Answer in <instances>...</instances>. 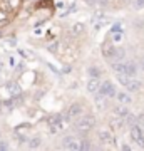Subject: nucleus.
Here are the masks:
<instances>
[{
  "mask_svg": "<svg viewBox=\"0 0 144 151\" xmlns=\"http://www.w3.org/2000/svg\"><path fill=\"white\" fill-rule=\"evenodd\" d=\"M94 126H96V118H94L92 114H82V116H79V119L75 121V128L79 131H82V133L91 131Z\"/></svg>",
  "mask_w": 144,
  "mask_h": 151,
  "instance_id": "f257e3e1",
  "label": "nucleus"
},
{
  "mask_svg": "<svg viewBox=\"0 0 144 151\" xmlns=\"http://www.w3.org/2000/svg\"><path fill=\"white\" fill-rule=\"evenodd\" d=\"M131 138H133V141L139 148H144V133L139 124H133L131 126Z\"/></svg>",
  "mask_w": 144,
  "mask_h": 151,
  "instance_id": "f03ea898",
  "label": "nucleus"
},
{
  "mask_svg": "<svg viewBox=\"0 0 144 151\" xmlns=\"http://www.w3.org/2000/svg\"><path fill=\"white\" fill-rule=\"evenodd\" d=\"M62 148L70 151H80V139H77L75 136H65L62 139Z\"/></svg>",
  "mask_w": 144,
  "mask_h": 151,
  "instance_id": "7ed1b4c3",
  "label": "nucleus"
},
{
  "mask_svg": "<svg viewBox=\"0 0 144 151\" xmlns=\"http://www.w3.org/2000/svg\"><path fill=\"white\" fill-rule=\"evenodd\" d=\"M99 92H101L102 96H106V97H112V96L117 94V92H116V86H114L111 81H104L102 82L101 87H99Z\"/></svg>",
  "mask_w": 144,
  "mask_h": 151,
  "instance_id": "20e7f679",
  "label": "nucleus"
},
{
  "mask_svg": "<svg viewBox=\"0 0 144 151\" xmlns=\"http://www.w3.org/2000/svg\"><path fill=\"white\" fill-rule=\"evenodd\" d=\"M101 52H102V55H104L106 59H114L116 47H114V44H111V42H104L102 47H101Z\"/></svg>",
  "mask_w": 144,
  "mask_h": 151,
  "instance_id": "39448f33",
  "label": "nucleus"
},
{
  "mask_svg": "<svg viewBox=\"0 0 144 151\" xmlns=\"http://www.w3.org/2000/svg\"><path fill=\"white\" fill-rule=\"evenodd\" d=\"M99 87H101V82H99V77H91L89 81H87V84H85V89H87V92H99Z\"/></svg>",
  "mask_w": 144,
  "mask_h": 151,
  "instance_id": "423d86ee",
  "label": "nucleus"
},
{
  "mask_svg": "<svg viewBox=\"0 0 144 151\" xmlns=\"http://www.w3.org/2000/svg\"><path fill=\"white\" fill-rule=\"evenodd\" d=\"M79 114H82V104H70L69 109H67V118H79Z\"/></svg>",
  "mask_w": 144,
  "mask_h": 151,
  "instance_id": "0eeeda50",
  "label": "nucleus"
},
{
  "mask_svg": "<svg viewBox=\"0 0 144 151\" xmlns=\"http://www.w3.org/2000/svg\"><path fill=\"white\" fill-rule=\"evenodd\" d=\"M141 86H143V82L138 81V79H134V77H129V81L126 82V89H128L129 92H136L141 89Z\"/></svg>",
  "mask_w": 144,
  "mask_h": 151,
  "instance_id": "6e6552de",
  "label": "nucleus"
},
{
  "mask_svg": "<svg viewBox=\"0 0 144 151\" xmlns=\"http://www.w3.org/2000/svg\"><path fill=\"white\" fill-rule=\"evenodd\" d=\"M97 138H99V141H101V143H104V145H109V143H112V141H114V138H112V134H111V131H107V129H101L99 133H97Z\"/></svg>",
  "mask_w": 144,
  "mask_h": 151,
  "instance_id": "1a4fd4ad",
  "label": "nucleus"
},
{
  "mask_svg": "<svg viewBox=\"0 0 144 151\" xmlns=\"http://www.w3.org/2000/svg\"><path fill=\"white\" fill-rule=\"evenodd\" d=\"M114 114H116V116H119V118H128L129 109L126 108V104H119V106H116V108H114Z\"/></svg>",
  "mask_w": 144,
  "mask_h": 151,
  "instance_id": "9d476101",
  "label": "nucleus"
},
{
  "mask_svg": "<svg viewBox=\"0 0 144 151\" xmlns=\"http://www.w3.org/2000/svg\"><path fill=\"white\" fill-rule=\"evenodd\" d=\"M109 126H111L114 131H119L121 128L124 126V121H123V118H119V116H116V118H112L111 121H109Z\"/></svg>",
  "mask_w": 144,
  "mask_h": 151,
  "instance_id": "9b49d317",
  "label": "nucleus"
},
{
  "mask_svg": "<svg viewBox=\"0 0 144 151\" xmlns=\"http://www.w3.org/2000/svg\"><path fill=\"white\" fill-rule=\"evenodd\" d=\"M112 70L116 72V74H126V62H121V60H117V62H112Z\"/></svg>",
  "mask_w": 144,
  "mask_h": 151,
  "instance_id": "f8f14e48",
  "label": "nucleus"
},
{
  "mask_svg": "<svg viewBox=\"0 0 144 151\" xmlns=\"http://www.w3.org/2000/svg\"><path fill=\"white\" fill-rule=\"evenodd\" d=\"M136 74H138V65L134 64V62H126V76L134 77Z\"/></svg>",
  "mask_w": 144,
  "mask_h": 151,
  "instance_id": "ddd939ff",
  "label": "nucleus"
},
{
  "mask_svg": "<svg viewBox=\"0 0 144 151\" xmlns=\"http://www.w3.org/2000/svg\"><path fill=\"white\" fill-rule=\"evenodd\" d=\"M116 97H117V101L121 104H131L133 103V99H131V96H129L128 92H117Z\"/></svg>",
  "mask_w": 144,
  "mask_h": 151,
  "instance_id": "4468645a",
  "label": "nucleus"
},
{
  "mask_svg": "<svg viewBox=\"0 0 144 151\" xmlns=\"http://www.w3.org/2000/svg\"><path fill=\"white\" fill-rule=\"evenodd\" d=\"M72 34H74V35H82V34H85V25L82 22L74 24V25H72Z\"/></svg>",
  "mask_w": 144,
  "mask_h": 151,
  "instance_id": "2eb2a0df",
  "label": "nucleus"
},
{
  "mask_svg": "<svg viewBox=\"0 0 144 151\" xmlns=\"http://www.w3.org/2000/svg\"><path fill=\"white\" fill-rule=\"evenodd\" d=\"M7 91L10 92L12 96H19L22 92V89L19 87V84H15V82H9V84H7Z\"/></svg>",
  "mask_w": 144,
  "mask_h": 151,
  "instance_id": "dca6fc26",
  "label": "nucleus"
},
{
  "mask_svg": "<svg viewBox=\"0 0 144 151\" xmlns=\"http://www.w3.org/2000/svg\"><path fill=\"white\" fill-rule=\"evenodd\" d=\"M40 146H42V139L39 136H35V138H32V139L29 141V148L30 150H39Z\"/></svg>",
  "mask_w": 144,
  "mask_h": 151,
  "instance_id": "f3484780",
  "label": "nucleus"
},
{
  "mask_svg": "<svg viewBox=\"0 0 144 151\" xmlns=\"http://www.w3.org/2000/svg\"><path fill=\"white\" fill-rule=\"evenodd\" d=\"M104 99H106V96H102L101 92H99V94L96 96V106H97L99 109H101V111H102L104 108H106V101H104Z\"/></svg>",
  "mask_w": 144,
  "mask_h": 151,
  "instance_id": "a211bd4d",
  "label": "nucleus"
},
{
  "mask_svg": "<svg viewBox=\"0 0 144 151\" xmlns=\"http://www.w3.org/2000/svg\"><path fill=\"white\" fill-rule=\"evenodd\" d=\"M19 54H20L22 57L29 59V60H34V59H35V54H34L32 50H27V49H20V50H19Z\"/></svg>",
  "mask_w": 144,
  "mask_h": 151,
  "instance_id": "6ab92c4d",
  "label": "nucleus"
},
{
  "mask_svg": "<svg viewBox=\"0 0 144 151\" xmlns=\"http://www.w3.org/2000/svg\"><path fill=\"white\" fill-rule=\"evenodd\" d=\"M87 74H89V77H101V69L96 67V65H92V67L87 69Z\"/></svg>",
  "mask_w": 144,
  "mask_h": 151,
  "instance_id": "aec40b11",
  "label": "nucleus"
},
{
  "mask_svg": "<svg viewBox=\"0 0 144 151\" xmlns=\"http://www.w3.org/2000/svg\"><path fill=\"white\" fill-rule=\"evenodd\" d=\"M124 55H126L124 49L116 47V54H114V59H112V60H123V59H124Z\"/></svg>",
  "mask_w": 144,
  "mask_h": 151,
  "instance_id": "412c9836",
  "label": "nucleus"
},
{
  "mask_svg": "<svg viewBox=\"0 0 144 151\" xmlns=\"http://www.w3.org/2000/svg\"><path fill=\"white\" fill-rule=\"evenodd\" d=\"M80 150H82V151H89V150H92L91 141H89V139H82V141H80Z\"/></svg>",
  "mask_w": 144,
  "mask_h": 151,
  "instance_id": "4be33fe9",
  "label": "nucleus"
},
{
  "mask_svg": "<svg viewBox=\"0 0 144 151\" xmlns=\"http://www.w3.org/2000/svg\"><path fill=\"white\" fill-rule=\"evenodd\" d=\"M59 45H60L59 42H54V44H50V45H49V52H54V54H55V52L59 50Z\"/></svg>",
  "mask_w": 144,
  "mask_h": 151,
  "instance_id": "5701e85b",
  "label": "nucleus"
},
{
  "mask_svg": "<svg viewBox=\"0 0 144 151\" xmlns=\"http://www.w3.org/2000/svg\"><path fill=\"white\" fill-rule=\"evenodd\" d=\"M9 65H10V67H15V65H17V59L14 57V55L9 57Z\"/></svg>",
  "mask_w": 144,
  "mask_h": 151,
  "instance_id": "b1692460",
  "label": "nucleus"
},
{
  "mask_svg": "<svg viewBox=\"0 0 144 151\" xmlns=\"http://www.w3.org/2000/svg\"><path fill=\"white\" fill-rule=\"evenodd\" d=\"M136 9H144V0H136Z\"/></svg>",
  "mask_w": 144,
  "mask_h": 151,
  "instance_id": "393cba45",
  "label": "nucleus"
},
{
  "mask_svg": "<svg viewBox=\"0 0 144 151\" xmlns=\"http://www.w3.org/2000/svg\"><path fill=\"white\" fill-rule=\"evenodd\" d=\"M5 44H9V45H17V40L15 39H7Z\"/></svg>",
  "mask_w": 144,
  "mask_h": 151,
  "instance_id": "a878e982",
  "label": "nucleus"
},
{
  "mask_svg": "<svg viewBox=\"0 0 144 151\" xmlns=\"http://www.w3.org/2000/svg\"><path fill=\"white\" fill-rule=\"evenodd\" d=\"M0 150H9V145H7V141H0Z\"/></svg>",
  "mask_w": 144,
  "mask_h": 151,
  "instance_id": "bb28decb",
  "label": "nucleus"
},
{
  "mask_svg": "<svg viewBox=\"0 0 144 151\" xmlns=\"http://www.w3.org/2000/svg\"><path fill=\"white\" fill-rule=\"evenodd\" d=\"M121 39H123V35H121V30H119V32L114 34V40H121Z\"/></svg>",
  "mask_w": 144,
  "mask_h": 151,
  "instance_id": "cd10ccee",
  "label": "nucleus"
},
{
  "mask_svg": "<svg viewBox=\"0 0 144 151\" xmlns=\"http://www.w3.org/2000/svg\"><path fill=\"white\" fill-rule=\"evenodd\" d=\"M139 67L144 70V57H141V60H139Z\"/></svg>",
  "mask_w": 144,
  "mask_h": 151,
  "instance_id": "c85d7f7f",
  "label": "nucleus"
},
{
  "mask_svg": "<svg viewBox=\"0 0 144 151\" xmlns=\"http://www.w3.org/2000/svg\"><path fill=\"white\" fill-rule=\"evenodd\" d=\"M4 69H5V64H4V60H0V72H4Z\"/></svg>",
  "mask_w": 144,
  "mask_h": 151,
  "instance_id": "c756f323",
  "label": "nucleus"
},
{
  "mask_svg": "<svg viewBox=\"0 0 144 151\" xmlns=\"http://www.w3.org/2000/svg\"><path fill=\"white\" fill-rule=\"evenodd\" d=\"M123 150H124V151H129V150H131V146H128V145H123Z\"/></svg>",
  "mask_w": 144,
  "mask_h": 151,
  "instance_id": "7c9ffc66",
  "label": "nucleus"
},
{
  "mask_svg": "<svg viewBox=\"0 0 144 151\" xmlns=\"http://www.w3.org/2000/svg\"><path fill=\"white\" fill-rule=\"evenodd\" d=\"M96 2H97V4H101V5H104V4H106L107 0H96Z\"/></svg>",
  "mask_w": 144,
  "mask_h": 151,
  "instance_id": "2f4dec72",
  "label": "nucleus"
},
{
  "mask_svg": "<svg viewBox=\"0 0 144 151\" xmlns=\"http://www.w3.org/2000/svg\"><path fill=\"white\" fill-rule=\"evenodd\" d=\"M0 39H2V32H0Z\"/></svg>",
  "mask_w": 144,
  "mask_h": 151,
  "instance_id": "473e14b6",
  "label": "nucleus"
},
{
  "mask_svg": "<svg viewBox=\"0 0 144 151\" xmlns=\"http://www.w3.org/2000/svg\"><path fill=\"white\" fill-rule=\"evenodd\" d=\"M141 119H143V121H144V116H143V118H141Z\"/></svg>",
  "mask_w": 144,
  "mask_h": 151,
  "instance_id": "72a5a7b5",
  "label": "nucleus"
},
{
  "mask_svg": "<svg viewBox=\"0 0 144 151\" xmlns=\"http://www.w3.org/2000/svg\"><path fill=\"white\" fill-rule=\"evenodd\" d=\"M0 82H2V77H0Z\"/></svg>",
  "mask_w": 144,
  "mask_h": 151,
  "instance_id": "f704fd0d",
  "label": "nucleus"
}]
</instances>
